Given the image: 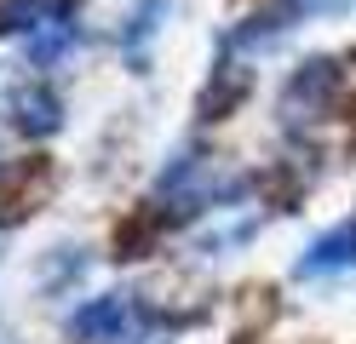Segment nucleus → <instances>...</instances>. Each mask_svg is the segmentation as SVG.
<instances>
[{
    "instance_id": "f257e3e1",
    "label": "nucleus",
    "mask_w": 356,
    "mask_h": 344,
    "mask_svg": "<svg viewBox=\"0 0 356 344\" xmlns=\"http://www.w3.org/2000/svg\"><path fill=\"white\" fill-rule=\"evenodd\" d=\"M70 333L86 338V344H121V338L138 333V310H132L127 293H104V298H92V304H81L70 316Z\"/></svg>"
},
{
    "instance_id": "f03ea898",
    "label": "nucleus",
    "mask_w": 356,
    "mask_h": 344,
    "mask_svg": "<svg viewBox=\"0 0 356 344\" xmlns=\"http://www.w3.org/2000/svg\"><path fill=\"white\" fill-rule=\"evenodd\" d=\"M356 264V218L333 224L327 236H316L305 247V259L293 264V275H333V270H350Z\"/></svg>"
},
{
    "instance_id": "7ed1b4c3",
    "label": "nucleus",
    "mask_w": 356,
    "mask_h": 344,
    "mask_svg": "<svg viewBox=\"0 0 356 344\" xmlns=\"http://www.w3.org/2000/svg\"><path fill=\"white\" fill-rule=\"evenodd\" d=\"M12 121L24 126V132H58V121H63L58 92H52V86H40V81L17 86V92H12Z\"/></svg>"
},
{
    "instance_id": "20e7f679",
    "label": "nucleus",
    "mask_w": 356,
    "mask_h": 344,
    "mask_svg": "<svg viewBox=\"0 0 356 344\" xmlns=\"http://www.w3.org/2000/svg\"><path fill=\"white\" fill-rule=\"evenodd\" d=\"M155 17H167V0H144L138 12H132V29H127V58L144 63V40L155 35Z\"/></svg>"
}]
</instances>
